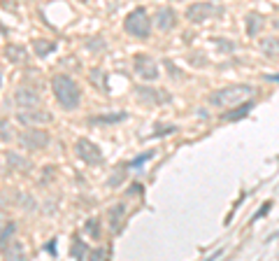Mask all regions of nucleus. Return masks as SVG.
<instances>
[{
    "instance_id": "f257e3e1",
    "label": "nucleus",
    "mask_w": 279,
    "mask_h": 261,
    "mask_svg": "<svg viewBox=\"0 0 279 261\" xmlns=\"http://www.w3.org/2000/svg\"><path fill=\"white\" fill-rule=\"evenodd\" d=\"M52 91L56 96V103H58L63 110H77L79 100H82V91H79V84L70 75H56L52 79Z\"/></svg>"
},
{
    "instance_id": "f03ea898",
    "label": "nucleus",
    "mask_w": 279,
    "mask_h": 261,
    "mask_svg": "<svg viewBox=\"0 0 279 261\" xmlns=\"http://www.w3.org/2000/svg\"><path fill=\"white\" fill-rule=\"evenodd\" d=\"M251 89L249 84H235V86H226V89H219V91H214L210 96V103L212 105H217V108H235V105H240L244 103L247 96H251Z\"/></svg>"
},
{
    "instance_id": "7ed1b4c3",
    "label": "nucleus",
    "mask_w": 279,
    "mask_h": 261,
    "mask_svg": "<svg viewBox=\"0 0 279 261\" xmlns=\"http://www.w3.org/2000/svg\"><path fill=\"white\" fill-rule=\"evenodd\" d=\"M123 28H126V33H128V35H133V38H140V40L149 38L151 19H149V14H147V9H144V7H135V9H133V12L126 16Z\"/></svg>"
},
{
    "instance_id": "20e7f679",
    "label": "nucleus",
    "mask_w": 279,
    "mask_h": 261,
    "mask_svg": "<svg viewBox=\"0 0 279 261\" xmlns=\"http://www.w3.org/2000/svg\"><path fill=\"white\" fill-rule=\"evenodd\" d=\"M75 154L86 163V166H100V163L105 161V154L100 152V147L93 145V142L86 138H79L75 142Z\"/></svg>"
},
{
    "instance_id": "39448f33",
    "label": "nucleus",
    "mask_w": 279,
    "mask_h": 261,
    "mask_svg": "<svg viewBox=\"0 0 279 261\" xmlns=\"http://www.w3.org/2000/svg\"><path fill=\"white\" fill-rule=\"evenodd\" d=\"M223 14V7L221 5H214V2H196V5H189L186 9V19L191 23H200V21H207L212 16H221Z\"/></svg>"
},
{
    "instance_id": "423d86ee",
    "label": "nucleus",
    "mask_w": 279,
    "mask_h": 261,
    "mask_svg": "<svg viewBox=\"0 0 279 261\" xmlns=\"http://www.w3.org/2000/svg\"><path fill=\"white\" fill-rule=\"evenodd\" d=\"M19 145L26 147V149H33V152H40V149H45L49 145V133H45L38 126H28L19 135Z\"/></svg>"
},
{
    "instance_id": "0eeeda50",
    "label": "nucleus",
    "mask_w": 279,
    "mask_h": 261,
    "mask_svg": "<svg viewBox=\"0 0 279 261\" xmlns=\"http://www.w3.org/2000/svg\"><path fill=\"white\" fill-rule=\"evenodd\" d=\"M16 119H19V124H23V126H45V124H52L54 122V115L35 105V108L19 110Z\"/></svg>"
},
{
    "instance_id": "6e6552de",
    "label": "nucleus",
    "mask_w": 279,
    "mask_h": 261,
    "mask_svg": "<svg viewBox=\"0 0 279 261\" xmlns=\"http://www.w3.org/2000/svg\"><path fill=\"white\" fill-rule=\"evenodd\" d=\"M133 68H135L137 77H142V79H147V82H154V79H159V75H161L159 63L147 54H135V59H133Z\"/></svg>"
},
{
    "instance_id": "1a4fd4ad",
    "label": "nucleus",
    "mask_w": 279,
    "mask_h": 261,
    "mask_svg": "<svg viewBox=\"0 0 279 261\" xmlns=\"http://www.w3.org/2000/svg\"><path fill=\"white\" fill-rule=\"evenodd\" d=\"M137 100H142L147 105H166L172 100L170 91L166 89H154V86H137Z\"/></svg>"
},
{
    "instance_id": "9d476101",
    "label": "nucleus",
    "mask_w": 279,
    "mask_h": 261,
    "mask_svg": "<svg viewBox=\"0 0 279 261\" xmlns=\"http://www.w3.org/2000/svg\"><path fill=\"white\" fill-rule=\"evenodd\" d=\"M14 103L19 108H35V105H40V93L35 91V89L21 86V89H16V93H14Z\"/></svg>"
},
{
    "instance_id": "9b49d317",
    "label": "nucleus",
    "mask_w": 279,
    "mask_h": 261,
    "mask_svg": "<svg viewBox=\"0 0 279 261\" xmlns=\"http://www.w3.org/2000/svg\"><path fill=\"white\" fill-rule=\"evenodd\" d=\"M156 26H159V31H172L174 26H177V12L172 7H159L156 12Z\"/></svg>"
},
{
    "instance_id": "f8f14e48",
    "label": "nucleus",
    "mask_w": 279,
    "mask_h": 261,
    "mask_svg": "<svg viewBox=\"0 0 279 261\" xmlns=\"http://www.w3.org/2000/svg\"><path fill=\"white\" fill-rule=\"evenodd\" d=\"M123 217H126V203H114L107 212V222H110V231L119 233L123 226Z\"/></svg>"
},
{
    "instance_id": "ddd939ff",
    "label": "nucleus",
    "mask_w": 279,
    "mask_h": 261,
    "mask_svg": "<svg viewBox=\"0 0 279 261\" xmlns=\"http://www.w3.org/2000/svg\"><path fill=\"white\" fill-rule=\"evenodd\" d=\"M56 42L54 40H33V54L38 56V59H47L49 54L56 52Z\"/></svg>"
},
{
    "instance_id": "4468645a",
    "label": "nucleus",
    "mask_w": 279,
    "mask_h": 261,
    "mask_svg": "<svg viewBox=\"0 0 279 261\" xmlns=\"http://www.w3.org/2000/svg\"><path fill=\"white\" fill-rule=\"evenodd\" d=\"M89 79H91V84L96 86L100 93H105V96L110 93V84H107V72H105V70H100V68L91 70Z\"/></svg>"
},
{
    "instance_id": "2eb2a0df",
    "label": "nucleus",
    "mask_w": 279,
    "mask_h": 261,
    "mask_svg": "<svg viewBox=\"0 0 279 261\" xmlns=\"http://www.w3.org/2000/svg\"><path fill=\"white\" fill-rule=\"evenodd\" d=\"M5 59L9 63H23L28 59V52H26V47L21 45H7L5 47Z\"/></svg>"
},
{
    "instance_id": "dca6fc26",
    "label": "nucleus",
    "mask_w": 279,
    "mask_h": 261,
    "mask_svg": "<svg viewBox=\"0 0 279 261\" xmlns=\"http://www.w3.org/2000/svg\"><path fill=\"white\" fill-rule=\"evenodd\" d=\"M7 166L14 170V173H28V170H30V161H26V159H23V156H19L16 152H9L7 154Z\"/></svg>"
},
{
    "instance_id": "f3484780",
    "label": "nucleus",
    "mask_w": 279,
    "mask_h": 261,
    "mask_svg": "<svg viewBox=\"0 0 279 261\" xmlns=\"http://www.w3.org/2000/svg\"><path fill=\"white\" fill-rule=\"evenodd\" d=\"M254 110V103H240V105H235L233 112H223V119L226 122H237L242 117H247Z\"/></svg>"
},
{
    "instance_id": "a211bd4d",
    "label": "nucleus",
    "mask_w": 279,
    "mask_h": 261,
    "mask_svg": "<svg viewBox=\"0 0 279 261\" xmlns=\"http://www.w3.org/2000/svg\"><path fill=\"white\" fill-rule=\"evenodd\" d=\"M263 23H265V19L261 14H247V35L249 38H254V35H258L261 33V28H263Z\"/></svg>"
},
{
    "instance_id": "6ab92c4d",
    "label": "nucleus",
    "mask_w": 279,
    "mask_h": 261,
    "mask_svg": "<svg viewBox=\"0 0 279 261\" xmlns=\"http://www.w3.org/2000/svg\"><path fill=\"white\" fill-rule=\"evenodd\" d=\"M89 247L84 245V240H79V236H75L72 240V247H70V257L72 259H89Z\"/></svg>"
},
{
    "instance_id": "aec40b11",
    "label": "nucleus",
    "mask_w": 279,
    "mask_h": 261,
    "mask_svg": "<svg viewBox=\"0 0 279 261\" xmlns=\"http://www.w3.org/2000/svg\"><path fill=\"white\" fill-rule=\"evenodd\" d=\"M16 231V224L14 222H7L5 226H2V231H0V254L5 252V247L12 243V236H14Z\"/></svg>"
},
{
    "instance_id": "412c9836",
    "label": "nucleus",
    "mask_w": 279,
    "mask_h": 261,
    "mask_svg": "<svg viewBox=\"0 0 279 261\" xmlns=\"http://www.w3.org/2000/svg\"><path fill=\"white\" fill-rule=\"evenodd\" d=\"M123 119H128L126 112H114V115H100V117H91V124H119Z\"/></svg>"
},
{
    "instance_id": "4be33fe9",
    "label": "nucleus",
    "mask_w": 279,
    "mask_h": 261,
    "mask_svg": "<svg viewBox=\"0 0 279 261\" xmlns=\"http://www.w3.org/2000/svg\"><path fill=\"white\" fill-rule=\"evenodd\" d=\"M261 52H263L265 56H279V40L272 38V35L261 40Z\"/></svg>"
},
{
    "instance_id": "5701e85b",
    "label": "nucleus",
    "mask_w": 279,
    "mask_h": 261,
    "mask_svg": "<svg viewBox=\"0 0 279 261\" xmlns=\"http://www.w3.org/2000/svg\"><path fill=\"white\" fill-rule=\"evenodd\" d=\"M5 257L7 259H26V254H23V245L19 243V240H12L7 247H5Z\"/></svg>"
},
{
    "instance_id": "b1692460",
    "label": "nucleus",
    "mask_w": 279,
    "mask_h": 261,
    "mask_svg": "<svg viewBox=\"0 0 279 261\" xmlns=\"http://www.w3.org/2000/svg\"><path fill=\"white\" fill-rule=\"evenodd\" d=\"M84 231H86V236H91L93 240H98L100 238V219L91 217L89 222L84 224Z\"/></svg>"
},
{
    "instance_id": "393cba45",
    "label": "nucleus",
    "mask_w": 279,
    "mask_h": 261,
    "mask_svg": "<svg viewBox=\"0 0 279 261\" xmlns=\"http://www.w3.org/2000/svg\"><path fill=\"white\" fill-rule=\"evenodd\" d=\"M151 156H154V152H144V154H140V156H135L133 161L123 163V168H140V166H144V163L149 161Z\"/></svg>"
},
{
    "instance_id": "a878e982",
    "label": "nucleus",
    "mask_w": 279,
    "mask_h": 261,
    "mask_svg": "<svg viewBox=\"0 0 279 261\" xmlns=\"http://www.w3.org/2000/svg\"><path fill=\"white\" fill-rule=\"evenodd\" d=\"M12 140V126L7 119H0V142H9Z\"/></svg>"
},
{
    "instance_id": "bb28decb",
    "label": "nucleus",
    "mask_w": 279,
    "mask_h": 261,
    "mask_svg": "<svg viewBox=\"0 0 279 261\" xmlns=\"http://www.w3.org/2000/svg\"><path fill=\"white\" fill-rule=\"evenodd\" d=\"M177 130V126L174 124H166V126H156V130L151 133V138H161V135H170V133H174Z\"/></svg>"
},
{
    "instance_id": "cd10ccee",
    "label": "nucleus",
    "mask_w": 279,
    "mask_h": 261,
    "mask_svg": "<svg viewBox=\"0 0 279 261\" xmlns=\"http://www.w3.org/2000/svg\"><path fill=\"white\" fill-rule=\"evenodd\" d=\"M270 207H272V200H265L263 205H261V207L256 210V215L251 217V222H256V219H261L263 215H268V212H270Z\"/></svg>"
},
{
    "instance_id": "c85d7f7f",
    "label": "nucleus",
    "mask_w": 279,
    "mask_h": 261,
    "mask_svg": "<svg viewBox=\"0 0 279 261\" xmlns=\"http://www.w3.org/2000/svg\"><path fill=\"white\" fill-rule=\"evenodd\" d=\"M107 250L105 247H96V250H91L89 252V259H93V261H98V259H107Z\"/></svg>"
},
{
    "instance_id": "c756f323",
    "label": "nucleus",
    "mask_w": 279,
    "mask_h": 261,
    "mask_svg": "<svg viewBox=\"0 0 279 261\" xmlns=\"http://www.w3.org/2000/svg\"><path fill=\"white\" fill-rule=\"evenodd\" d=\"M121 180H123V173H121V170H116V173L110 177V187H119Z\"/></svg>"
},
{
    "instance_id": "7c9ffc66",
    "label": "nucleus",
    "mask_w": 279,
    "mask_h": 261,
    "mask_svg": "<svg viewBox=\"0 0 279 261\" xmlns=\"http://www.w3.org/2000/svg\"><path fill=\"white\" fill-rule=\"evenodd\" d=\"M45 250H49V254H54V257H56V240H52V243H49Z\"/></svg>"
},
{
    "instance_id": "2f4dec72",
    "label": "nucleus",
    "mask_w": 279,
    "mask_h": 261,
    "mask_svg": "<svg viewBox=\"0 0 279 261\" xmlns=\"http://www.w3.org/2000/svg\"><path fill=\"white\" fill-rule=\"evenodd\" d=\"M263 79H268V82H279V75H270V72H268V75H263Z\"/></svg>"
},
{
    "instance_id": "473e14b6",
    "label": "nucleus",
    "mask_w": 279,
    "mask_h": 261,
    "mask_svg": "<svg viewBox=\"0 0 279 261\" xmlns=\"http://www.w3.org/2000/svg\"><path fill=\"white\" fill-rule=\"evenodd\" d=\"M275 28H277V31H279V21H277V23H275Z\"/></svg>"
},
{
    "instance_id": "72a5a7b5",
    "label": "nucleus",
    "mask_w": 279,
    "mask_h": 261,
    "mask_svg": "<svg viewBox=\"0 0 279 261\" xmlns=\"http://www.w3.org/2000/svg\"><path fill=\"white\" fill-rule=\"evenodd\" d=\"M0 226H2V219H0Z\"/></svg>"
},
{
    "instance_id": "f704fd0d",
    "label": "nucleus",
    "mask_w": 279,
    "mask_h": 261,
    "mask_svg": "<svg viewBox=\"0 0 279 261\" xmlns=\"http://www.w3.org/2000/svg\"><path fill=\"white\" fill-rule=\"evenodd\" d=\"M0 82H2V75H0Z\"/></svg>"
}]
</instances>
